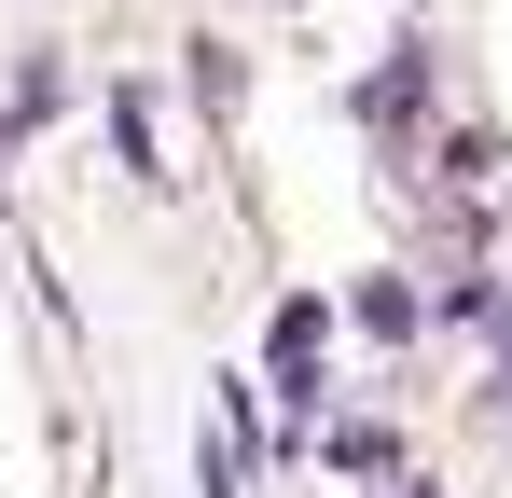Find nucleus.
Instances as JSON below:
<instances>
[{"mask_svg": "<svg viewBox=\"0 0 512 498\" xmlns=\"http://www.w3.org/2000/svg\"><path fill=\"white\" fill-rule=\"evenodd\" d=\"M416 97H429V70H416V56H388V70L360 83V111H374V125H416Z\"/></svg>", "mask_w": 512, "mask_h": 498, "instance_id": "1", "label": "nucleus"}, {"mask_svg": "<svg viewBox=\"0 0 512 498\" xmlns=\"http://www.w3.org/2000/svg\"><path fill=\"white\" fill-rule=\"evenodd\" d=\"M499 402H512V388H499Z\"/></svg>", "mask_w": 512, "mask_h": 498, "instance_id": "2", "label": "nucleus"}]
</instances>
